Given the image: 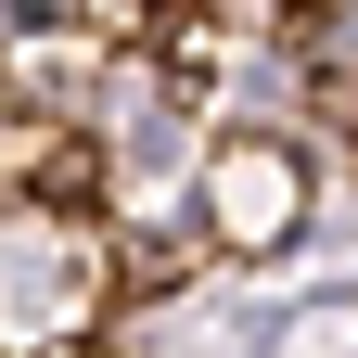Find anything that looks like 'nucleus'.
<instances>
[{"instance_id": "f257e3e1", "label": "nucleus", "mask_w": 358, "mask_h": 358, "mask_svg": "<svg viewBox=\"0 0 358 358\" xmlns=\"http://www.w3.org/2000/svg\"><path fill=\"white\" fill-rule=\"evenodd\" d=\"M268 231H294V154L231 141L217 154V243H268Z\"/></svg>"}]
</instances>
